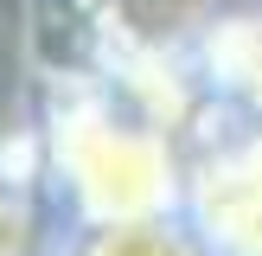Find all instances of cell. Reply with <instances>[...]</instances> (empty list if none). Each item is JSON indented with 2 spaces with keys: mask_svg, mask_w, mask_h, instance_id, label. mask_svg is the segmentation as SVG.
Returning a JSON list of instances; mask_svg holds the SVG:
<instances>
[{
  "mask_svg": "<svg viewBox=\"0 0 262 256\" xmlns=\"http://www.w3.org/2000/svg\"><path fill=\"white\" fill-rule=\"evenodd\" d=\"M58 160L71 173V192L96 224H147L166 218L179 179L173 154L147 128H122L109 115H71L58 128Z\"/></svg>",
  "mask_w": 262,
  "mask_h": 256,
  "instance_id": "cell-1",
  "label": "cell"
},
{
  "mask_svg": "<svg viewBox=\"0 0 262 256\" xmlns=\"http://www.w3.org/2000/svg\"><path fill=\"white\" fill-rule=\"evenodd\" d=\"M205 58H211L217 83H230L237 96H250L262 109V19H224L205 45Z\"/></svg>",
  "mask_w": 262,
  "mask_h": 256,
  "instance_id": "cell-3",
  "label": "cell"
},
{
  "mask_svg": "<svg viewBox=\"0 0 262 256\" xmlns=\"http://www.w3.org/2000/svg\"><path fill=\"white\" fill-rule=\"evenodd\" d=\"M199 224L224 256H262V141L205 166Z\"/></svg>",
  "mask_w": 262,
  "mask_h": 256,
  "instance_id": "cell-2",
  "label": "cell"
},
{
  "mask_svg": "<svg viewBox=\"0 0 262 256\" xmlns=\"http://www.w3.org/2000/svg\"><path fill=\"white\" fill-rule=\"evenodd\" d=\"M83 256H205V250L166 218H147V224H102Z\"/></svg>",
  "mask_w": 262,
  "mask_h": 256,
  "instance_id": "cell-4",
  "label": "cell"
}]
</instances>
